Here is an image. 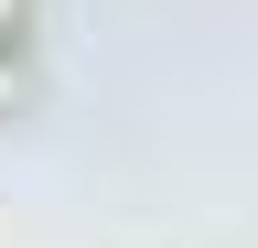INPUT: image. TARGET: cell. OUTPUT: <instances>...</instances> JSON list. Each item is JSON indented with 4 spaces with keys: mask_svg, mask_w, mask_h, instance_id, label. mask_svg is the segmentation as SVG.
<instances>
[{
    "mask_svg": "<svg viewBox=\"0 0 258 248\" xmlns=\"http://www.w3.org/2000/svg\"><path fill=\"white\" fill-rule=\"evenodd\" d=\"M11 11H22V0H0V22H11Z\"/></svg>",
    "mask_w": 258,
    "mask_h": 248,
    "instance_id": "6da1fadb",
    "label": "cell"
}]
</instances>
